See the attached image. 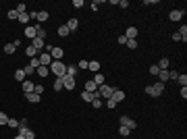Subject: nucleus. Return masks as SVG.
<instances>
[{
	"mask_svg": "<svg viewBox=\"0 0 187 139\" xmlns=\"http://www.w3.org/2000/svg\"><path fill=\"white\" fill-rule=\"evenodd\" d=\"M17 15H23V13H27V4H17Z\"/></svg>",
	"mask_w": 187,
	"mask_h": 139,
	"instance_id": "7c9ffc66",
	"label": "nucleus"
},
{
	"mask_svg": "<svg viewBox=\"0 0 187 139\" xmlns=\"http://www.w3.org/2000/svg\"><path fill=\"white\" fill-rule=\"evenodd\" d=\"M112 100H114L116 104L123 102V100H125V91H123V89H114V91H112Z\"/></svg>",
	"mask_w": 187,
	"mask_h": 139,
	"instance_id": "1a4fd4ad",
	"label": "nucleus"
},
{
	"mask_svg": "<svg viewBox=\"0 0 187 139\" xmlns=\"http://www.w3.org/2000/svg\"><path fill=\"white\" fill-rule=\"evenodd\" d=\"M92 81H94V83H96L98 87H100L102 83H104V75H102V73H96V77H94Z\"/></svg>",
	"mask_w": 187,
	"mask_h": 139,
	"instance_id": "4be33fe9",
	"label": "nucleus"
},
{
	"mask_svg": "<svg viewBox=\"0 0 187 139\" xmlns=\"http://www.w3.org/2000/svg\"><path fill=\"white\" fill-rule=\"evenodd\" d=\"M25 75H33V73H36V69H33V67H31V65H27V67H25Z\"/></svg>",
	"mask_w": 187,
	"mask_h": 139,
	"instance_id": "ea45409f",
	"label": "nucleus"
},
{
	"mask_svg": "<svg viewBox=\"0 0 187 139\" xmlns=\"http://www.w3.org/2000/svg\"><path fill=\"white\" fill-rule=\"evenodd\" d=\"M116 42H119V44H127V37H125V35H119V39H116Z\"/></svg>",
	"mask_w": 187,
	"mask_h": 139,
	"instance_id": "8fccbe9b",
	"label": "nucleus"
},
{
	"mask_svg": "<svg viewBox=\"0 0 187 139\" xmlns=\"http://www.w3.org/2000/svg\"><path fill=\"white\" fill-rule=\"evenodd\" d=\"M33 93L42 96V93H44V85H36V87H33Z\"/></svg>",
	"mask_w": 187,
	"mask_h": 139,
	"instance_id": "79ce46f5",
	"label": "nucleus"
},
{
	"mask_svg": "<svg viewBox=\"0 0 187 139\" xmlns=\"http://www.w3.org/2000/svg\"><path fill=\"white\" fill-rule=\"evenodd\" d=\"M15 79H17L19 83H23V81L27 79V75H25V71H23V69H17V73H15Z\"/></svg>",
	"mask_w": 187,
	"mask_h": 139,
	"instance_id": "dca6fc26",
	"label": "nucleus"
},
{
	"mask_svg": "<svg viewBox=\"0 0 187 139\" xmlns=\"http://www.w3.org/2000/svg\"><path fill=\"white\" fill-rule=\"evenodd\" d=\"M33 27H36V37H42V39H44V37H46V29H44L40 23H36Z\"/></svg>",
	"mask_w": 187,
	"mask_h": 139,
	"instance_id": "4468645a",
	"label": "nucleus"
},
{
	"mask_svg": "<svg viewBox=\"0 0 187 139\" xmlns=\"http://www.w3.org/2000/svg\"><path fill=\"white\" fill-rule=\"evenodd\" d=\"M25 35H27L29 39H33V37H36V27H33V25H27V27H25Z\"/></svg>",
	"mask_w": 187,
	"mask_h": 139,
	"instance_id": "a211bd4d",
	"label": "nucleus"
},
{
	"mask_svg": "<svg viewBox=\"0 0 187 139\" xmlns=\"http://www.w3.org/2000/svg\"><path fill=\"white\" fill-rule=\"evenodd\" d=\"M37 58H40V65H42V67H50V65H52V56H50L48 52H44V54L40 52Z\"/></svg>",
	"mask_w": 187,
	"mask_h": 139,
	"instance_id": "39448f33",
	"label": "nucleus"
},
{
	"mask_svg": "<svg viewBox=\"0 0 187 139\" xmlns=\"http://www.w3.org/2000/svg\"><path fill=\"white\" fill-rule=\"evenodd\" d=\"M177 77H179L177 71H168V79H175V81H177Z\"/></svg>",
	"mask_w": 187,
	"mask_h": 139,
	"instance_id": "a18cd8bd",
	"label": "nucleus"
},
{
	"mask_svg": "<svg viewBox=\"0 0 187 139\" xmlns=\"http://www.w3.org/2000/svg\"><path fill=\"white\" fill-rule=\"evenodd\" d=\"M116 6H119V8H127V6H129V2H127V0H119V2H116Z\"/></svg>",
	"mask_w": 187,
	"mask_h": 139,
	"instance_id": "a19ab883",
	"label": "nucleus"
},
{
	"mask_svg": "<svg viewBox=\"0 0 187 139\" xmlns=\"http://www.w3.org/2000/svg\"><path fill=\"white\" fill-rule=\"evenodd\" d=\"M87 69H90V71H100V62H96V60H92V62L87 65Z\"/></svg>",
	"mask_w": 187,
	"mask_h": 139,
	"instance_id": "72a5a7b5",
	"label": "nucleus"
},
{
	"mask_svg": "<svg viewBox=\"0 0 187 139\" xmlns=\"http://www.w3.org/2000/svg\"><path fill=\"white\" fill-rule=\"evenodd\" d=\"M6 125H8V127H13V129H17V127H19V121H17V118H8V122H6Z\"/></svg>",
	"mask_w": 187,
	"mask_h": 139,
	"instance_id": "c9c22d12",
	"label": "nucleus"
},
{
	"mask_svg": "<svg viewBox=\"0 0 187 139\" xmlns=\"http://www.w3.org/2000/svg\"><path fill=\"white\" fill-rule=\"evenodd\" d=\"M62 85H65V89H67V91L75 89V77H69V75H65V77H62Z\"/></svg>",
	"mask_w": 187,
	"mask_h": 139,
	"instance_id": "423d86ee",
	"label": "nucleus"
},
{
	"mask_svg": "<svg viewBox=\"0 0 187 139\" xmlns=\"http://www.w3.org/2000/svg\"><path fill=\"white\" fill-rule=\"evenodd\" d=\"M31 46H33V48H36L37 52H42V50H44V48H46V42H44V39H42V37H33V39H31Z\"/></svg>",
	"mask_w": 187,
	"mask_h": 139,
	"instance_id": "0eeeda50",
	"label": "nucleus"
},
{
	"mask_svg": "<svg viewBox=\"0 0 187 139\" xmlns=\"http://www.w3.org/2000/svg\"><path fill=\"white\" fill-rule=\"evenodd\" d=\"M73 6L75 8H83V0H73Z\"/></svg>",
	"mask_w": 187,
	"mask_h": 139,
	"instance_id": "de8ad7c7",
	"label": "nucleus"
},
{
	"mask_svg": "<svg viewBox=\"0 0 187 139\" xmlns=\"http://www.w3.org/2000/svg\"><path fill=\"white\" fill-rule=\"evenodd\" d=\"M127 46H129L131 50H135L137 48V39H127Z\"/></svg>",
	"mask_w": 187,
	"mask_h": 139,
	"instance_id": "e433bc0d",
	"label": "nucleus"
},
{
	"mask_svg": "<svg viewBox=\"0 0 187 139\" xmlns=\"http://www.w3.org/2000/svg\"><path fill=\"white\" fill-rule=\"evenodd\" d=\"M183 15H185V11H170V15H168V19L177 23V21H181V19H183Z\"/></svg>",
	"mask_w": 187,
	"mask_h": 139,
	"instance_id": "9d476101",
	"label": "nucleus"
},
{
	"mask_svg": "<svg viewBox=\"0 0 187 139\" xmlns=\"http://www.w3.org/2000/svg\"><path fill=\"white\" fill-rule=\"evenodd\" d=\"M25 54H27L29 58H37V56H40V52H37L33 46H27V48H25Z\"/></svg>",
	"mask_w": 187,
	"mask_h": 139,
	"instance_id": "ddd939ff",
	"label": "nucleus"
},
{
	"mask_svg": "<svg viewBox=\"0 0 187 139\" xmlns=\"http://www.w3.org/2000/svg\"><path fill=\"white\" fill-rule=\"evenodd\" d=\"M50 73L54 75L56 79H62V77L67 75V67H65V62H62V60H52V65H50Z\"/></svg>",
	"mask_w": 187,
	"mask_h": 139,
	"instance_id": "f257e3e1",
	"label": "nucleus"
},
{
	"mask_svg": "<svg viewBox=\"0 0 187 139\" xmlns=\"http://www.w3.org/2000/svg\"><path fill=\"white\" fill-rule=\"evenodd\" d=\"M121 125H123V127H127V129H131V131H133V129H135V127H137V122L133 121V118H131V116H127V114H123V116H121Z\"/></svg>",
	"mask_w": 187,
	"mask_h": 139,
	"instance_id": "20e7f679",
	"label": "nucleus"
},
{
	"mask_svg": "<svg viewBox=\"0 0 187 139\" xmlns=\"http://www.w3.org/2000/svg\"><path fill=\"white\" fill-rule=\"evenodd\" d=\"M181 98H183V100L187 98V87H181Z\"/></svg>",
	"mask_w": 187,
	"mask_h": 139,
	"instance_id": "603ef678",
	"label": "nucleus"
},
{
	"mask_svg": "<svg viewBox=\"0 0 187 139\" xmlns=\"http://www.w3.org/2000/svg\"><path fill=\"white\" fill-rule=\"evenodd\" d=\"M15 139H25V137H23V135H17V137H15Z\"/></svg>",
	"mask_w": 187,
	"mask_h": 139,
	"instance_id": "5fc2aeb1",
	"label": "nucleus"
},
{
	"mask_svg": "<svg viewBox=\"0 0 187 139\" xmlns=\"http://www.w3.org/2000/svg\"><path fill=\"white\" fill-rule=\"evenodd\" d=\"M177 81L181 83V87H187V75H185V73H183V75H179V77H177Z\"/></svg>",
	"mask_w": 187,
	"mask_h": 139,
	"instance_id": "cd10ccee",
	"label": "nucleus"
},
{
	"mask_svg": "<svg viewBox=\"0 0 187 139\" xmlns=\"http://www.w3.org/2000/svg\"><path fill=\"white\" fill-rule=\"evenodd\" d=\"M15 50H17L15 44H6V46H4V52H6V54H15Z\"/></svg>",
	"mask_w": 187,
	"mask_h": 139,
	"instance_id": "a878e982",
	"label": "nucleus"
},
{
	"mask_svg": "<svg viewBox=\"0 0 187 139\" xmlns=\"http://www.w3.org/2000/svg\"><path fill=\"white\" fill-rule=\"evenodd\" d=\"M100 8V2H92V11H98Z\"/></svg>",
	"mask_w": 187,
	"mask_h": 139,
	"instance_id": "864d4df0",
	"label": "nucleus"
},
{
	"mask_svg": "<svg viewBox=\"0 0 187 139\" xmlns=\"http://www.w3.org/2000/svg\"><path fill=\"white\" fill-rule=\"evenodd\" d=\"M36 21H40V23L48 21V13H46V11H40V13H37V19H36Z\"/></svg>",
	"mask_w": 187,
	"mask_h": 139,
	"instance_id": "b1692460",
	"label": "nucleus"
},
{
	"mask_svg": "<svg viewBox=\"0 0 187 139\" xmlns=\"http://www.w3.org/2000/svg\"><path fill=\"white\" fill-rule=\"evenodd\" d=\"M168 65H170V60H168V58H160L158 69H160V71H168Z\"/></svg>",
	"mask_w": 187,
	"mask_h": 139,
	"instance_id": "6ab92c4d",
	"label": "nucleus"
},
{
	"mask_svg": "<svg viewBox=\"0 0 187 139\" xmlns=\"http://www.w3.org/2000/svg\"><path fill=\"white\" fill-rule=\"evenodd\" d=\"M158 73H160L158 65H152V67H150V75H158Z\"/></svg>",
	"mask_w": 187,
	"mask_h": 139,
	"instance_id": "58836bf2",
	"label": "nucleus"
},
{
	"mask_svg": "<svg viewBox=\"0 0 187 139\" xmlns=\"http://www.w3.org/2000/svg\"><path fill=\"white\" fill-rule=\"evenodd\" d=\"M36 73L40 75V77H48V73H50V67H42V65H40V67L36 69Z\"/></svg>",
	"mask_w": 187,
	"mask_h": 139,
	"instance_id": "2eb2a0df",
	"label": "nucleus"
},
{
	"mask_svg": "<svg viewBox=\"0 0 187 139\" xmlns=\"http://www.w3.org/2000/svg\"><path fill=\"white\" fill-rule=\"evenodd\" d=\"M6 122H8V116H6V114L0 110V125H6Z\"/></svg>",
	"mask_w": 187,
	"mask_h": 139,
	"instance_id": "4c0bfd02",
	"label": "nucleus"
},
{
	"mask_svg": "<svg viewBox=\"0 0 187 139\" xmlns=\"http://www.w3.org/2000/svg\"><path fill=\"white\" fill-rule=\"evenodd\" d=\"M67 27H69V31H75V29L79 27V21H77V19H69V23H67Z\"/></svg>",
	"mask_w": 187,
	"mask_h": 139,
	"instance_id": "412c9836",
	"label": "nucleus"
},
{
	"mask_svg": "<svg viewBox=\"0 0 187 139\" xmlns=\"http://www.w3.org/2000/svg\"><path fill=\"white\" fill-rule=\"evenodd\" d=\"M25 139H36V135H33V131H31V129H27V131H25Z\"/></svg>",
	"mask_w": 187,
	"mask_h": 139,
	"instance_id": "37998d69",
	"label": "nucleus"
},
{
	"mask_svg": "<svg viewBox=\"0 0 187 139\" xmlns=\"http://www.w3.org/2000/svg\"><path fill=\"white\" fill-rule=\"evenodd\" d=\"M158 77H160V83H166L168 81V71H160Z\"/></svg>",
	"mask_w": 187,
	"mask_h": 139,
	"instance_id": "bb28decb",
	"label": "nucleus"
},
{
	"mask_svg": "<svg viewBox=\"0 0 187 139\" xmlns=\"http://www.w3.org/2000/svg\"><path fill=\"white\" fill-rule=\"evenodd\" d=\"M25 98L29 104H40V100H42V96H37V93H25Z\"/></svg>",
	"mask_w": 187,
	"mask_h": 139,
	"instance_id": "9b49d317",
	"label": "nucleus"
},
{
	"mask_svg": "<svg viewBox=\"0 0 187 139\" xmlns=\"http://www.w3.org/2000/svg\"><path fill=\"white\" fill-rule=\"evenodd\" d=\"M162 91H164V83H160V81L146 87V93H148L150 98H158V96H162Z\"/></svg>",
	"mask_w": 187,
	"mask_h": 139,
	"instance_id": "f03ea898",
	"label": "nucleus"
},
{
	"mask_svg": "<svg viewBox=\"0 0 187 139\" xmlns=\"http://www.w3.org/2000/svg\"><path fill=\"white\" fill-rule=\"evenodd\" d=\"M21 85H23V91H25V93H33V83H31V81H29V79H25V81H23V83H21Z\"/></svg>",
	"mask_w": 187,
	"mask_h": 139,
	"instance_id": "f8f14e48",
	"label": "nucleus"
},
{
	"mask_svg": "<svg viewBox=\"0 0 187 139\" xmlns=\"http://www.w3.org/2000/svg\"><path fill=\"white\" fill-rule=\"evenodd\" d=\"M96 89H98V85L94 81H85V91H96Z\"/></svg>",
	"mask_w": 187,
	"mask_h": 139,
	"instance_id": "393cba45",
	"label": "nucleus"
},
{
	"mask_svg": "<svg viewBox=\"0 0 187 139\" xmlns=\"http://www.w3.org/2000/svg\"><path fill=\"white\" fill-rule=\"evenodd\" d=\"M92 106L94 108H100V106H104V100H102V98H96V100L92 102Z\"/></svg>",
	"mask_w": 187,
	"mask_h": 139,
	"instance_id": "f704fd0d",
	"label": "nucleus"
},
{
	"mask_svg": "<svg viewBox=\"0 0 187 139\" xmlns=\"http://www.w3.org/2000/svg\"><path fill=\"white\" fill-rule=\"evenodd\" d=\"M177 33L181 35V42H187V25H185V23H183V25H181V29H179V31H177Z\"/></svg>",
	"mask_w": 187,
	"mask_h": 139,
	"instance_id": "aec40b11",
	"label": "nucleus"
},
{
	"mask_svg": "<svg viewBox=\"0 0 187 139\" xmlns=\"http://www.w3.org/2000/svg\"><path fill=\"white\" fill-rule=\"evenodd\" d=\"M87 65H90V62H87V60H81V62H79V65H77V69H87Z\"/></svg>",
	"mask_w": 187,
	"mask_h": 139,
	"instance_id": "49530a36",
	"label": "nucleus"
},
{
	"mask_svg": "<svg viewBox=\"0 0 187 139\" xmlns=\"http://www.w3.org/2000/svg\"><path fill=\"white\" fill-rule=\"evenodd\" d=\"M17 21H19V23H27V21H31V19H29V13H23V15H19Z\"/></svg>",
	"mask_w": 187,
	"mask_h": 139,
	"instance_id": "2f4dec72",
	"label": "nucleus"
},
{
	"mask_svg": "<svg viewBox=\"0 0 187 139\" xmlns=\"http://www.w3.org/2000/svg\"><path fill=\"white\" fill-rule=\"evenodd\" d=\"M112 91H114V87L106 85V83H102V85L98 87V93H100V98H102V100H110V98H112Z\"/></svg>",
	"mask_w": 187,
	"mask_h": 139,
	"instance_id": "7ed1b4c3",
	"label": "nucleus"
},
{
	"mask_svg": "<svg viewBox=\"0 0 187 139\" xmlns=\"http://www.w3.org/2000/svg\"><path fill=\"white\" fill-rule=\"evenodd\" d=\"M119 133H121L123 137H127V135L131 133V129H127V127H123V125H121V127H119Z\"/></svg>",
	"mask_w": 187,
	"mask_h": 139,
	"instance_id": "473e14b6",
	"label": "nucleus"
},
{
	"mask_svg": "<svg viewBox=\"0 0 187 139\" xmlns=\"http://www.w3.org/2000/svg\"><path fill=\"white\" fill-rule=\"evenodd\" d=\"M8 19H19V15H17V11H15V8H11V11H8Z\"/></svg>",
	"mask_w": 187,
	"mask_h": 139,
	"instance_id": "c03bdc74",
	"label": "nucleus"
},
{
	"mask_svg": "<svg viewBox=\"0 0 187 139\" xmlns=\"http://www.w3.org/2000/svg\"><path fill=\"white\" fill-rule=\"evenodd\" d=\"M106 106H108V108H114V106H116V102H114V100H112V98H110V100L106 102Z\"/></svg>",
	"mask_w": 187,
	"mask_h": 139,
	"instance_id": "3c124183",
	"label": "nucleus"
},
{
	"mask_svg": "<svg viewBox=\"0 0 187 139\" xmlns=\"http://www.w3.org/2000/svg\"><path fill=\"white\" fill-rule=\"evenodd\" d=\"M67 75H69V77H75V75H77V67H75V65L67 67Z\"/></svg>",
	"mask_w": 187,
	"mask_h": 139,
	"instance_id": "c756f323",
	"label": "nucleus"
},
{
	"mask_svg": "<svg viewBox=\"0 0 187 139\" xmlns=\"http://www.w3.org/2000/svg\"><path fill=\"white\" fill-rule=\"evenodd\" d=\"M29 65H31L33 69H37V67H40V58H31V62H29Z\"/></svg>",
	"mask_w": 187,
	"mask_h": 139,
	"instance_id": "09e8293b",
	"label": "nucleus"
},
{
	"mask_svg": "<svg viewBox=\"0 0 187 139\" xmlns=\"http://www.w3.org/2000/svg\"><path fill=\"white\" fill-rule=\"evenodd\" d=\"M69 33H71V31H69L67 25H60V27H58V35H60V37H67Z\"/></svg>",
	"mask_w": 187,
	"mask_h": 139,
	"instance_id": "5701e85b",
	"label": "nucleus"
},
{
	"mask_svg": "<svg viewBox=\"0 0 187 139\" xmlns=\"http://www.w3.org/2000/svg\"><path fill=\"white\" fill-rule=\"evenodd\" d=\"M125 37H127V39H135V37H137V29H135V27H129V29L125 31Z\"/></svg>",
	"mask_w": 187,
	"mask_h": 139,
	"instance_id": "f3484780",
	"label": "nucleus"
},
{
	"mask_svg": "<svg viewBox=\"0 0 187 139\" xmlns=\"http://www.w3.org/2000/svg\"><path fill=\"white\" fill-rule=\"evenodd\" d=\"M50 56H52V60H60V58L65 56V50H62V48H58V46H54V48L50 50Z\"/></svg>",
	"mask_w": 187,
	"mask_h": 139,
	"instance_id": "6e6552de",
	"label": "nucleus"
},
{
	"mask_svg": "<svg viewBox=\"0 0 187 139\" xmlns=\"http://www.w3.org/2000/svg\"><path fill=\"white\" fill-rule=\"evenodd\" d=\"M65 89V85H62V79H56L54 81V91H62Z\"/></svg>",
	"mask_w": 187,
	"mask_h": 139,
	"instance_id": "c85d7f7f",
	"label": "nucleus"
}]
</instances>
